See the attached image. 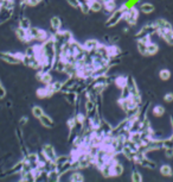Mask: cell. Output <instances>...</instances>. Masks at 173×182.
Masks as SVG:
<instances>
[{"mask_svg": "<svg viewBox=\"0 0 173 182\" xmlns=\"http://www.w3.org/2000/svg\"><path fill=\"white\" fill-rule=\"evenodd\" d=\"M127 8H128V6L126 5V4H122V5L118 7L115 11H113L110 14H109V17L106 19V22H104V26L106 28H114V26H116L118 24L125 18V13L127 11Z\"/></svg>", "mask_w": 173, "mask_h": 182, "instance_id": "1", "label": "cell"}, {"mask_svg": "<svg viewBox=\"0 0 173 182\" xmlns=\"http://www.w3.org/2000/svg\"><path fill=\"white\" fill-rule=\"evenodd\" d=\"M23 56H24V53H22V51H17V53L4 51V53H0V61L8 63V65H19V63H22Z\"/></svg>", "mask_w": 173, "mask_h": 182, "instance_id": "2", "label": "cell"}, {"mask_svg": "<svg viewBox=\"0 0 173 182\" xmlns=\"http://www.w3.org/2000/svg\"><path fill=\"white\" fill-rule=\"evenodd\" d=\"M139 12H140V10H137L135 6H131V7L127 8L123 19L129 26H135L137 25V19H139Z\"/></svg>", "mask_w": 173, "mask_h": 182, "instance_id": "3", "label": "cell"}, {"mask_svg": "<svg viewBox=\"0 0 173 182\" xmlns=\"http://www.w3.org/2000/svg\"><path fill=\"white\" fill-rule=\"evenodd\" d=\"M42 151L46 156V159L50 161H56V159H57V153H56V149L52 144H44L42 147Z\"/></svg>", "mask_w": 173, "mask_h": 182, "instance_id": "4", "label": "cell"}, {"mask_svg": "<svg viewBox=\"0 0 173 182\" xmlns=\"http://www.w3.org/2000/svg\"><path fill=\"white\" fill-rule=\"evenodd\" d=\"M14 32H16V37L18 38L19 42H22V43H30L31 42V38L30 36H29V31L25 29H22V28H17V29L14 30Z\"/></svg>", "mask_w": 173, "mask_h": 182, "instance_id": "5", "label": "cell"}, {"mask_svg": "<svg viewBox=\"0 0 173 182\" xmlns=\"http://www.w3.org/2000/svg\"><path fill=\"white\" fill-rule=\"evenodd\" d=\"M156 35L161 37L164 41L166 42L167 44L170 45H173V30L170 29V30H159L156 32Z\"/></svg>", "mask_w": 173, "mask_h": 182, "instance_id": "6", "label": "cell"}, {"mask_svg": "<svg viewBox=\"0 0 173 182\" xmlns=\"http://www.w3.org/2000/svg\"><path fill=\"white\" fill-rule=\"evenodd\" d=\"M100 42L97 41V39H94V38H89V39H87V41H84L83 43V47L84 49L89 53V51H94V50H96L97 48L100 47Z\"/></svg>", "mask_w": 173, "mask_h": 182, "instance_id": "7", "label": "cell"}, {"mask_svg": "<svg viewBox=\"0 0 173 182\" xmlns=\"http://www.w3.org/2000/svg\"><path fill=\"white\" fill-rule=\"evenodd\" d=\"M50 28L52 30V32L51 34H56V32H58L62 30V20H60V17H54L50 18Z\"/></svg>", "mask_w": 173, "mask_h": 182, "instance_id": "8", "label": "cell"}, {"mask_svg": "<svg viewBox=\"0 0 173 182\" xmlns=\"http://www.w3.org/2000/svg\"><path fill=\"white\" fill-rule=\"evenodd\" d=\"M38 120H39V123L42 124L43 127H45V129H52L55 126L54 119L50 117V116H48V114H45V113H44Z\"/></svg>", "mask_w": 173, "mask_h": 182, "instance_id": "9", "label": "cell"}, {"mask_svg": "<svg viewBox=\"0 0 173 182\" xmlns=\"http://www.w3.org/2000/svg\"><path fill=\"white\" fill-rule=\"evenodd\" d=\"M108 54L110 59H115V57H120L122 55V51L116 44H109L108 45Z\"/></svg>", "mask_w": 173, "mask_h": 182, "instance_id": "10", "label": "cell"}, {"mask_svg": "<svg viewBox=\"0 0 173 182\" xmlns=\"http://www.w3.org/2000/svg\"><path fill=\"white\" fill-rule=\"evenodd\" d=\"M112 173H113V176H121L125 173V167H123V164L120 161H118L112 167Z\"/></svg>", "mask_w": 173, "mask_h": 182, "instance_id": "11", "label": "cell"}, {"mask_svg": "<svg viewBox=\"0 0 173 182\" xmlns=\"http://www.w3.org/2000/svg\"><path fill=\"white\" fill-rule=\"evenodd\" d=\"M153 23L155 24V26H156L158 31H159V30H170V29H172V25L168 23L167 20L162 19V18L156 19V20H154Z\"/></svg>", "mask_w": 173, "mask_h": 182, "instance_id": "12", "label": "cell"}, {"mask_svg": "<svg viewBox=\"0 0 173 182\" xmlns=\"http://www.w3.org/2000/svg\"><path fill=\"white\" fill-rule=\"evenodd\" d=\"M103 10L102 0H91L90 3V12L91 13H100Z\"/></svg>", "mask_w": 173, "mask_h": 182, "instance_id": "13", "label": "cell"}, {"mask_svg": "<svg viewBox=\"0 0 173 182\" xmlns=\"http://www.w3.org/2000/svg\"><path fill=\"white\" fill-rule=\"evenodd\" d=\"M114 85L118 89H121L125 87L127 85V76H123V75H116L115 79H114Z\"/></svg>", "mask_w": 173, "mask_h": 182, "instance_id": "14", "label": "cell"}, {"mask_svg": "<svg viewBox=\"0 0 173 182\" xmlns=\"http://www.w3.org/2000/svg\"><path fill=\"white\" fill-rule=\"evenodd\" d=\"M140 167H143V168H147V169H155L156 168V164H155L154 161H152V159L147 157V156H145L141 161H140V163H139Z\"/></svg>", "mask_w": 173, "mask_h": 182, "instance_id": "15", "label": "cell"}, {"mask_svg": "<svg viewBox=\"0 0 173 182\" xmlns=\"http://www.w3.org/2000/svg\"><path fill=\"white\" fill-rule=\"evenodd\" d=\"M140 12H142L143 14H151V13H153L155 10V7L153 4H151V3H142L141 5H140Z\"/></svg>", "mask_w": 173, "mask_h": 182, "instance_id": "16", "label": "cell"}, {"mask_svg": "<svg viewBox=\"0 0 173 182\" xmlns=\"http://www.w3.org/2000/svg\"><path fill=\"white\" fill-rule=\"evenodd\" d=\"M85 180L84 175L79 170H71V175L69 177V181L72 182H83Z\"/></svg>", "mask_w": 173, "mask_h": 182, "instance_id": "17", "label": "cell"}, {"mask_svg": "<svg viewBox=\"0 0 173 182\" xmlns=\"http://www.w3.org/2000/svg\"><path fill=\"white\" fill-rule=\"evenodd\" d=\"M79 3V10L83 14H88L90 13V3L91 0H78Z\"/></svg>", "mask_w": 173, "mask_h": 182, "instance_id": "18", "label": "cell"}, {"mask_svg": "<svg viewBox=\"0 0 173 182\" xmlns=\"http://www.w3.org/2000/svg\"><path fill=\"white\" fill-rule=\"evenodd\" d=\"M18 26L22 28V29H25V30H29L32 26L31 24V20L29 17H20L18 20Z\"/></svg>", "mask_w": 173, "mask_h": 182, "instance_id": "19", "label": "cell"}, {"mask_svg": "<svg viewBox=\"0 0 173 182\" xmlns=\"http://www.w3.org/2000/svg\"><path fill=\"white\" fill-rule=\"evenodd\" d=\"M49 87L51 88V91L54 92L55 94L58 93V92H62V88H63V81L62 80H56V81H52L51 85H49Z\"/></svg>", "mask_w": 173, "mask_h": 182, "instance_id": "20", "label": "cell"}, {"mask_svg": "<svg viewBox=\"0 0 173 182\" xmlns=\"http://www.w3.org/2000/svg\"><path fill=\"white\" fill-rule=\"evenodd\" d=\"M159 51V47H158V44L156 43H153V42L151 41L147 44V56H153L155 54H158Z\"/></svg>", "mask_w": 173, "mask_h": 182, "instance_id": "21", "label": "cell"}, {"mask_svg": "<svg viewBox=\"0 0 173 182\" xmlns=\"http://www.w3.org/2000/svg\"><path fill=\"white\" fill-rule=\"evenodd\" d=\"M118 8V5H116V0H112V1H108L106 4H103V10L106 12H108L109 14L113 11H115Z\"/></svg>", "mask_w": 173, "mask_h": 182, "instance_id": "22", "label": "cell"}, {"mask_svg": "<svg viewBox=\"0 0 173 182\" xmlns=\"http://www.w3.org/2000/svg\"><path fill=\"white\" fill-rule=\"evenodd\" d=\"M68 161H72L70 153H69V155H60V156H57V159H56V161H55V163H56L57 167H60V165L64 164V163L68 162Z\"/></svg>", "mask_w": 173, "mask_h": 182, "instance_id": "23", "label": "cell"}, {"mask_svg": "<svg viewBox=\"0 0 173 182\" xmlns=\"http://www.w3.org/2000/svg\"><path fill=\"white\" fill-rule=\"evenodd\" d=\"M160 174L162 175V176H172L173 175V169L171 168V165L168 164H162L160 167Z\"/></svg>", "mask_w": 173, "mask_h": 182, "instance_id": "24", "label": "cell"}, {"mask_svg": "<svg viewBox=\"0 0 173 182\" xmlns=\"http://www.w3.org/2000/svg\"><path fill=\"white\" fill-rule=\"evenodd\" d=\"M165 107H162L161 105H156L153 107V110H152V113H153V116L156 118H161L164 114H165Z\"/></svg>", "mask_w": 173, "mask_h": 182, "instance_id": "25", "label": "cell"}, {"mask_svg": "<svg viewBox=\"0 0 173 182\" xmlns=\"http://www.w3.org/2000/svg\"><path fill=\"white\" fill-rule=\"evenodd\" d=\"M43 114H44V110H43V107L37 106V105L32 107V116L36 118V119H39Z\"/></svg>", "mask_w": 173, "mask_h": 182, "instance_id": "26", "label": "cell"}, {"mask_svg": "<svg viewBox=\"0 0 173 182\" xmlns=\"http://www.w3.org/2000/svg\"><path fill=\"white\" fill-rule=\"evenodd\" d=\"M131 179L133 182H141L142 181V175H141V173L139 170L134 169L131 174Z\"/></svg>", "mask_w": 173, "mask_h": 182, "instance_id": "27", "label": "cell"}, {"mask_svg": "<svg viewBox=\"0 0 173 182\" xmlns=\"http://www.w3.org/2000/svg\"><path fill=\"white\" fill-rule=\"evenodd\" d=\"M159 76L162 81H168L171 79V71L168 69H161L160 73H159Z\"/></svg>", "mask_w": 173, "mask_h": 182, "instance_id": "28", "label": "cell"}, {"mask_svg": "<svg viewBox=\"0 0 173 182\" xmlns=\"http://www.w3.org/2000/svg\"><path fill=\"white\" fill-rule=\"evenodd\" d=\"M44 0H27L26 3H27V6L29 7H36L38 6L39 4H42Z\"/></svg>", "mask_w": 173, "mask_h": 182, "instance_id": "29", "label": "cell"}, {"mask_svg": "<svg viewBox=\"0 0 173 182\" xmlns=\"http://www.w3.org/2000/svg\"><path fill=\"white\" fill-rule=\"evenodd\" d=\"M164 155L167 159L173 157V148H164Z\"/></svg>", "mask_w": 173, "mask_h": 182, "instance_id": "30", "label": "cell"}, {"mask_svg": "<svg viewBox=\"0 0 173 182\" xmlns=\"http://www.w3.org/2000/svg\"><path fill=\"white\" fill-rule=\"evenodd\" d=\"M6 89H5V87L2 86V82H1V80H0V100L1 99H5V96H6Z\"/></svg>", "mask_w": 173, "mask_h": 182, "instance_id": "31", "label": "cell"}, {"mask_svg": "<svg viewBox=\"0 0 173 182\" xmlns=\"http://www.w3.org/2000/svg\"><path fill=\"white\" fill-rule=\"evenodd\" d=\"M66 4H69V5L74 7V8H79V3H78V0H65Z\"/></svg>", "mask_w": 173, "mask_h": 182, "instance_id": "32", "label": "cell"}, {"mask_svg": "<svg viewBox=\"0 0 173 182\" xmlns=\"http://www.w3.org/2000/svg\"><path fill=\"white\" fill-rule=\"evenodd\" d=\"M27 123H29V118L22 117L20 118V120H19V126H20V127H24V126L27 125Z\"/></svg>", "mask_w": 173, "mask_h": 182, "instance_id": "33", "label": "cell"}, {"mask_svg": "<svg viewBox=\"0 0 173 182\" xmlns=\"http://www.w3.org/2000/svg\"><path fill=\"white\" fill-rule=\"evenodd\" d=\"M164 148H173V142L170 139V137L164 139Z\"/></svg>", "mask_w": 173, "mask_h": 182, "instance_id": "34", "label": "cell"}, {"mask_svg": "<svg viewBox=\"0 0 173 182\" xmlns=\"http://www.w3.org/2000/svg\"><path fill=\"white\" fill-rule=\"evenodd\" d=\"M164 100L166 102H172L173 101V93H167L164 95Z\"/></svg>", "mask_w": 173, "mask_h": 182, "instance_id": "35", "label": "cell"}, {"mask_svg": "<svg viewBox=\"0 0 173 182\" xmlns=\"http://www.w3.org/2000/svg\"><path fill=\"white\" fill-rule=\"evenodd\" d=\"M171 127H172V130H173V114L171 116Z\"/></svg>", "mask_w": 173, "mask_h": 182, "instance_id": "36", "label": "cell"}]
</instances>
